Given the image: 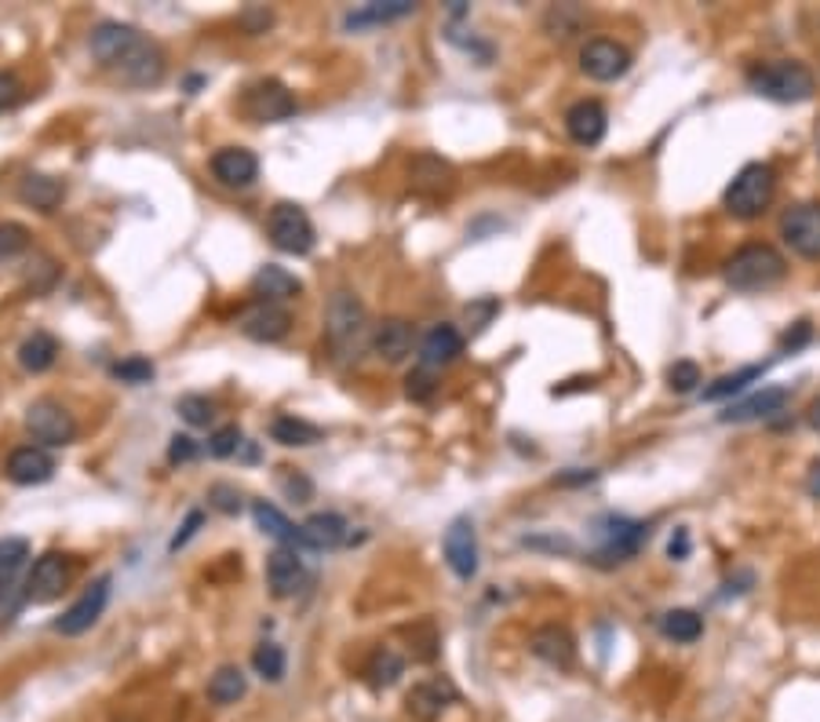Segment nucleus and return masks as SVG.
<instances>
[{
  "label": "nucleus",
  "mask_w": 820,
  "mask_h": 722,
  "mask_svg": "<svg viewBox=\"0 0 820 722\" xmlns=\"http://www.w3.org/2000/svg\"><path fill=\"white\" fill-rule=\"evenodd\" d=\"M212 175L223 186H252L259 175V158L245 147H223L212 158Z\"/></svg>",
  "instance_id": "21"
},
{
  "label": "nucleus",
  "mask_w": 820,
  "mask_h": 722,
  "mask_svg": "<svg viewBox=\"0 0 820 722\" xmlns=\"http://www.w3.org/2000/svg\"><path fill=\"white\" fill-rule=\"evenodd\" d=\"M755 96L774 99V103H806L817 91L813 74L795 58H777V63H763L747 74Z\"/></svg>",
  "instance_id": "4"
},
{
  "label": "nucleus",
  "mask_w": 820,
  "mask_h": 722,
  "mask_svg": "<svg viewBox=\"0 0 820 722\" xmlns=\"http://www.w3.org/2000/svg\"><path fill=\"white\" fill-rule=\"evenodd\" d=\"M201 456V445L190 434H172L169 442V464H190V460Z\"/></svg>",
  "instance_id": "49"
},
{
  "label": "nucleus",
  "mask_w": 820,
  "mask_h": 722,
  "mask_svg": "<svg viewBox=\"0 0 820 722\" xmlns=\"http://www.w3.org/2000/svg\"><path fill=\"white\" fill-rule=\"evenodd\" d=\"M267 584H270V595L273 599H292L300 595L303 584H306V565H303V554L292 551V548H278L267 559Z\"/></svg>",
  "instance_id": "17"
},
{
  "label": "nucleus",
  "mask_w": 820,
  "mask_h": 722,
  "mask_svg": "<svg viewBox=\"0 0 820 722\" xmlns=\"http://www.w3.org/2000/svg\"><path fill=\"white\" fill-rule=\"evenodd\" d=\"M88 49L102 69H114L132 88H153L164 80V52L150 37H142L136 26L99 22L88 37Z\"/></svg>",
  "instance_id": "1"
},
{
  "label": "nucleus",
  "mask_w": 820,
  "mask_h": 722,
  "mask_svg": "<svg viewBox=\"0 0 820 722\" xmlns=\"http://www.w3.org/2000/svg\"><path fill=\"white\" fill-rule=\"evenodd\" d=\"M496 314H500V300H496V295H482V300L467 303V311H463V317H467V325H471V333H482V328L489 325Z\"/></svg>",
  "instance_id": "43"
},
{
  "label": "nucleus",
  "mask_w": 820,
  "mask_h": 722,
  "mask_svg": "<svg viewBox=\"0 0 820 722\" xmlns=\"http://www.w3.org/2000/svg\"><path fill=\"white\" fill-rule=\"evenodd\" d=\"M30 248V230L22 223H0V259H11Z\"/></svg>",
  "instance_id": "42"
},
{
  "label": "nucleus",
  "mask_w": 820,
  "mask_h": 722,
  "mask_svg": "<svg viewBox=\"0 0 820 722\" xmlns=\"http://www.w3.org/2000/svg\"><path fill=\"white\" fill-rule=\"evenodd\" d=\"M248 682H245V671L234 668V665H223L216 675L208 679V701L212 704H237L245 697Z\"/></svg>",
  "instance_id": "33"
},
{
  "label": "nucleus",
  "mask_w": 820,
  "mask_h": 722,
  "mask_svg": "<svg viewBox=\"0 0 820 722\" xmlns=\"http://www.w3.org/2000/svg\"><path fill=\"white\" fill-rule=\"evenodd\" d=\"M543 26H547V33H551V37L569 41L580 26H584V8H576V4H554L551 11H547Z\"/></svg>",
  "instance_id": "38"
},
{
  "label": "nucleus",
  "mask_w": 820,
  "mask_h": 722,
  "mask_svg": "<svg viewBox=\"0 0 820 722\" xmlns=\"http://www.w3.org/2000/svg\"><path fill=\"white\" fill-rule=\"evenodd\" d=\"M646 537H649L646 522H635V518H627V515H602L598 522H594V562L613 565V562L635 559Z\"/></svg>",
  "instance_id": "6"
},
{
  "label": "nucleus",
  "mask_w": 820,
  "mask_h": 722,
  "mask_svg": "<svg viewBox=\"0 0 820 722\" xmlns=\"http://www.w3.org/2000/svg\"><path fill=\"white\" fill-rule=\"evenodd\" d=\"M810 336H813L810 322H799V325H795V333H788V336H784V343H780V347H784V351H799L802 343L810 340Z\"/></svg>",
  "instance_id": "55"
},
{
  "label": "nucleus",
  "mask_w": 820,
  "mask_h": 722,
  "mask_svg": "<svg viewBox=\"0 0 820 722\" xmlns=\"http://www.w3.org/2000/svg\"><path fill=\"white\" fill-rule=\"evenodd\" d=\"M300 529H303V540L311 551H332L347 540V518L336 515V511H317V515L306 518Z\"/></svg>",
  "instance_id": "27"
},
{
  "label": "nucleus",
  "mask_w": 820,
  "mask_h": 722,
  "mask_svg": "<svg viewBox=\"0 0 820 722\" xmlns=\"http://www.w3.org/2000/svg\"><path fill=\"white\" fill-rule=\"evenodd\" d=\"M401 671H406V660H401L395 649H387V646L376 649L373 660H368V668H365L368 686H373V690H387V686H395L401 679Z\"/></svg>",
  "instance_id": "35"
},
{
  "label": "nucleus",
  "mask_w": 820,
  "mask_h": 722,
  "mask_svg": "<svg viewBox=\"0 0 820 722\" xmlns=\"http://www.w3.org/2000/svg\"><path fill=\"white\" fill-rule=\"evenodd\" d=\"M442 551H445L449 570H453L460 580L478 576V529H474V522L467 515H460V518L449 522Z\"/></svg>",
  "instance_id": "11"
},
{
  "label": "nucleus",
  "mask_w": 820,
  "mask_h": 722,
  "mask_svg": "<svg viewBox=\"0 0 820 722\" xmlns=\"http://www.w3.org/2000/svg\"><path fill=\"white\" fill-rule=\"evenodd\" d=\"M453 701H456V690H453V686H449L445 679L416 682L412 690H409V697H406L409 712H412L416 719H438Z\"/></svg>",
  "instance_id": "25"
},
{
  "label": "nucleus",
  "mask_w": 820,
  "mask_h": 722,
  "mask_svg": "<svg viewBox=\"0 0 820 722\" xmlns=\"http://www.w3.org/2000/svg\"><path fill=\"white\" fill-rule=\"evenodd\" d=\"M463 354V336L456 325H434L420 340V369H445Z\"/></svg>",
  "instance_id": "22"
},
{
  "label": "nucleus",
  "mask_w": 820,
  "mask_h": 722,
  "mask_svg": "<svg viewBox=\"0 0 820 722\" xmlns=\"http://www.w3.org/2000/svg\"><path fill=\"white\" fill-rule=\"evenodd\" d=\"M110 373H114L121 384L139 387V384H150V380H153V373H158V369H153V362H150V358H139V354H132V358L117 362Z\"/></svg>",
  "instance_id": "41"
},
{
  "label": "nucleus",
  "mask_w": 820,
  "mask_h": 722,
  "mask_svg": "<svg viewBox=\"0 0 820 722\" xmlns=\"http://www.w3.org/2000/svg\"><path fill=\"white\" fill-rule=\"evenodd\" d=\"M806 493L817 496V500H820V460L810 467V475H806Z\"/></svg>",
  "instance_id": "57"
},
{
  "label": "nucleus",
  "mask_w": 820,
  "mask_h": 722,
  "mask_svg": "<svg viewBox=\"0 0 820 722\" xmlns=\"http://www.w3.org/2000/svg\"><path fill=\"white\" fill-rule=\"evenodd\" d=\"M66 584H69V565H66V559L63 554H55V551H47V554H41L37 562H33V570H30V576H26V602H55L58 595L66 591Z\"/></svg>",
  "instance_id": "14"
},
{
  "label": "nucleus",
  "mask_w": 820,
  "mask_h": 722,
  "mask_svg": "<svg viewBox=\"0 0 820 722\" xmlns=\"http://www.w3.org/2000/svg\"><path fill=\"white\" fill-rule=\"evenodd\" d=\"M55 358H58V343H55V336L33 333V336L22 340V347H19V365H22L26 373H47V369L55 365Z\"/></svg>",
  "instance_id": "31"
},
{
  "label": "nucleus",
  "mask_w": 820,
  "mask_h": 722,
  "mask_svg": "<svg viewBox=\"0 0 820 722\" xmlns=\"http://www.w3.org/2000/svg\"><path fill=\"white\" fill-rule=\"evenodd\" d=\"M700 384V365L697 362H675L668 369V387L675 395H689V390H697Z\"/></svg>",
  "instance_id": "44"
},
{
  "label": "nucleus",
  "mask_w": 820,
  "mask_h": 722,
  "mask_svg": "<svg viewBox=\"0 0 820 722\" xmlns=\"http://www.w3.org/2000/svg\"><path fill=\"white\" fill-rule=\"evenodd\" d=\"M521 543H526V548H547V551H573V540L569 537H526Z\"/></svg>",
  "instance_id": "54"
},
{
  "label": "nucleus",
  "mask_w": 820,
  "mask_h": 722,
  "mask_svg": "<svg viewBox=\"0 0 820 722\" xmlns=\"http://www.w3.org/2000/svg\"><path fill=\"white\" fill-rule=\"evenodd\" d=\"M784 274H788V259L766 241L741 245L726 259V267H722V278H726V285L736 292H766L780 285Z\"/></svg>",
  "instance_id": "2"
},
{
  "label": "nucleus",
  "mask_w": 820,
  "mask_h": 722,
  "mask_svg": "<svg viewBox=\"0 0 820 722\" xmlns=\"http://www.w3.org/2000/svg\"><path fill=\"white\" fill-rule=\"evenodd\" d=\"M241 431L234 428V423H227V428H219L216 434L208 438V456H216V460H227V456H234L237 449H241Z\"/></svg>",
  "instance_id": "45"
},
{
  "label": "nucleus",
  "mask_w": 820,
  "mask_h": 722,
  "mask_svg": "<svg viewBox=\"0 0 820 722\" xmlns=\"http://www.w3.org/2000/svg\"><path fill=\"white\" fill-rule=\"evenodd\" d=\"M791 401V390L788 387H763L758 395L736 401L726 412H722V423H747V420H766L780 412L784 406Z\"/></svg>",
  "instance_id": "23"
},
{
  "label": "nucleus",
  "mask_w": 820,
  "mask_h": 722,
  "mask_svg": "<svg viewBox=\"0 0 820 722\" xmlns=\"http://www.w3.org/2000/svg\"><path fill=\"white\" fill-rule=\"evenodd\" d=\"M780 238L802 259H820V201H802L780 216Z\"/></svg>",
  "instance_id": "8"
},
{
  "label": "nucleus",
  "mask_w": 820,
  "mask_h": 722,
  "mask_svg": "<svg viewBox=\"0 0 820 722\" xmlns=\"http://www.w3.org/2000/svg\"><path fill=\"white\" fill-rule=\"evenodd\" d=\"M267 238L273 248H281V252L306 256L314 248V223L300 205L281 201V205H273L270 216H267Z\"/></svg>",
  "instance_id": "7"
},
{
  "label": "nucleus",
  "mask_w": 820,
  "mask_h": 722,
  "mask_svg": "<svg viewBox=\"0 0 820 722\" xmlns=\"http://www.w3.org/2000/svg\"><path fill=\"white\" fill-rule=\"evenodd\" d=\"M412 343H416V328L406 317H387V322H379L373 328V351H376V358H384L387 365L406 362L412 354Z\"/></svg>",
  "instance_id": "20"
},
{
  "label": "nucleus",
  "mask_w": 820,
  "mask_h": 722,
  "mask_svg": "<svg viewBox=\"0 0 820 722\" xmlns=\"http://www.w3.org/2000/svg\"><path fill=\"white\" fill-rule=\"evenodd\" d=\"M19 103H22V80L15 74H8V69H0V114Z\"/></svg>",
  "instance_id": "50"
},
{
  "label": "nucleus",
  "mask_w": 820,
  "mask_h": 722,
  "mask_svg": "<svg viewBox=\"0 0 820 722\" xmlns=\"http://www.w3.org/2000/svg\"><path fill=\"white\" fill-rule=\"evenodd\" d=\"M208 500H212V507H216V511H223V515H237V511H241V493H237L234 489V485H212V489H208Z\"/></svg>",
  "instance_id": "47"
},
{
  "label": "nucleus",
  "mask_w": 820,
  "mask_h": 722,
  "mask_svg": "<svg viewBox=\"0 0 820 722\" xmlns=\"http://www.w3.org/2000/svg\"><path fill=\"white\" fill-rule=\"evenodd\" d=\"M580 69H584L591 80L609 85V80H621L627 69H632V52H627L621 41L594 37L580 49Z\"/></svg>",
  "instance_id": "10"
},
{
  "label": "nucleus",
  "mask_w": 820,
  "mask_h": 722,
  "mask_svg": "<svg viewBox=\"0 0 820 722\" xmlns=\"http://www.w3.org/2000/svg\"><path fill=\"white\" fill-rule=\"evenodd\" d=\"M252 668H256V675L259 679H267V682H281L284 679V668H289V660H284V649L278 646V643H263L252 654Z\"/></svg>",
  "instance_id": "39"
},
{
  "label": "nucleus",
  "mask_w": 820,
  "mask_h": 722,
  "mask_svg": "<svg viewBox=\"0 0 820 722\" xmlns=\"http://www.w3.org/2000/svg\"><path fill=\"white\" fill-rule=\"evenodd\" d=\"M30 559V540L22 537H4L0 540V584H15L19 570Z\"/></svg>",
  "instance_id": "37"
},
{
  "label": "nucleus",
  "mask_w": 820,
  "mask_h": 722,
  "mask_svg": "<svg viewBox=\"0 0 820 722\" xmlns=\"http://www.w3.org/2000/svg\"><path fill=\"white\" fill-rule=\"evenodd\" d=\"M810 428L820 434V398L813 401V406H810Z\"/></svg>",
  "instance_id": "58"
},
{
  "label": "nucleus",
  "mask_w": 820,
  "mask_h": 722,
  "mask_svg": "<svg viewBox=\"0 0 820 722\" xmlns=\"http://www.w3.org/2000/svg\"><path fill=\"white\" fill-rule=\"evenodd\" d=\"M66 186L55 180V175H41V172H30L26 180L19 183V197L26 201V205L41 208V212H52L58 201H63Z\"/></svg>",
  "instance_id": "30"
},
{
  "label": "nucleus",
  "mask_w": 820,
  "mask_h": 722,
  "mask_svg": "<svg viewBox=\"0 0 820 722\" xmlns=\"http://www.w3.org/2000/svg\"><path fill=\"white\" fill-rule=\"evenodd\" d=\"M598 478V471H573V475H558V485H587Z\"/></svg>",
  "instance_id": "56"
},
{
  "label": "nucleus",
  "mask_w": 820,
  "mask_h": 722,
  "mask_svg": "<svg viewBox=\"0 0 820 722\" xmlns=\"http://www.w3.org/2000/svg\"><path fill=\"white\" fill-rule=\"evenodd\" d=\"M270 438L281 445H314L321 431L314 428V423H306L300 417H278L270 423Z\"/></svg>",
  "instance_id": "36"
},
{
  "label": "nucleus",
  "mask_w": 820,
  "mask_h": 722,
  "mask_svg": "<svg viewBox=\"0 0 820 722\" xmlns=\"http://www.w3.org/2000/svg\"><path fill=\"white\" fill-rule=\"evenodd\" d=\"M325 336L332 343V351H336L343 362L358 358V354L365 351V343H373L365 303L354 292H347V289L332 292L328 314H325Z\"/></svg>",
  "instance_id": "3"
},
{
  "label": "nucleus",
  "mask_w": 820,
  "mask_h": 722,
  "mask_svg": "<svg viewBox=\"0 0 820 722\" xmlns=\"http://www.w3.org/2000/svg\"><path fill=\"white\" fill-rule=\"evenodd\" d=\"M252 515H256V526L263 529L267 537L281 540L284 548H292V551H311V548H306V540H303V529H300V526H292L289 518H284L273 504L256 500V504H252Z\"/></svg>",
  "instance_id": "28"
},
{
  "label": "nucleus",
  "mask_w": 820,
  "mask_h": 722,
  "mask_svg": "<svg viewBox=\"0 0 820 722\" xmlns=\"http://www.w3.org/2000/svg\"><path fill=\"white\" fill-rule=\"evenodd\" d=\"M106 602H110V576H99L95 584H88L85 591H80V599L63 613V617L55 621V632H58V635H66V638L85 635L88 627L102 617Z\"/></svg>",
  "instance_id": "12"
},
{
  "label": "nucleus",
  "mask_w": 820,
  "mask_h": 722,
  "mask_svg": "<svg viewBox=\"0 0 820 722\" xmlns=\"http://www.w3.org/2000/svg\"><path fill=\"white\" fill-rule=\"evenodd\" d=\"M270 22H273V15H270V11H267V8H256V11H245V15H241V26H245L248 33H263V30L270 26Z\"/></svg>",
  "instance_id": "53"
},
{
  "label": "nucleus",
  "mask_w": 820,
  "mask_h": 722,
  "mask_svg": "<svg viewBox=\"0 0 820 722\" xmlns=\"http://www.w3.org/2000/svg\"><path fill=\"white\" fill-rule=\"evenodd\" d=\"M245 114L259 125H273V121H289L295 114V99L292 91L278 85V80H263V85L248 88L245 96Z\"/></svg>",
  "instance_id": "15"
},
{
  "label": "nucleus",
  "mask_w": 820,
  "mask_h": 722,
  "mask_svg": "<svg viewBox=\"0 0 820 722\" xmlns=\"http://www.w3.org/2000/svg\"><path fill=\"white\" fill-rule=\"evenodd\" d=\"M180 417L190 423V428H208L212 420H216V401H208L205 395H186L180 398Z\"/></svg>",
  "instance_id": "40"
},
{
  "label": "nucleus",
  "mask_w": 820,
  "mask_h": 722,
  "mask_svg": "<svg viewBox=\"0 0 820 722\" xmlns=\"http://www.w3.org/2000/svg\"><path fill=\"white\" fill-rule=\"evenodd\" d=\"M4 475L15 485H44L55 475V460L47 456L44 445H22L8 456Z\"/></svg>",
  "instance_id": "19"
},
{
  "label": "nucleus",
  "mask_w": 820,
  "mask_h": 722,
  "mask_svg": "<svg viewBox=\"0 0 820 722\" xmlns=\"http://www.w3.org/2000/svg\"><path fill=\"white\" fill-rule=\"evenodd\" d=\"M252 292L259 295L263 303H284V300H295V295L303 292V281L292 274V270H284L278 263H267L256 270L252 278Z\"/></svg>",
  "instance_id": "26"
},
{
  "label": "nucleus",
  "mask_w": 820,
  "mask_h": 722,
  "mask_svg": "<svg viewBox=\"0 0 820 722\" xmlns=\"http://www.w3.org/2000/svg\"><path fill=\"white\" fill-rule=\"evenodd\" d=\"M409 172H412V186L423 194H442L453 186V169L442 158H434V153H420Z\"/></svg>",
  "instance_id": "29"
},
{
  "label": "nucleus",
  "mask_w": 820,
  "mask_h": 722,
  "mask_svg": "<svg viewBox=\"0 0 820 722\" xmlns=\"http://www.w3.org/2000/svg\"><path fill=\"white\" fill-rule=\"evenodd\" d=\"M409 15H416L412 0H373V4H362L358 11H347L343 30H373V26H387V22H398Z\"/></svg>",
  "instance_id": "24"
},
{
  "label": "nucleus",
  "mask_w": 820,
  "mask_h": 722,
  "mask_svg": "<svg viewBox=\"0 0 820 722\" xmlns=\"http://www.w3.org/2000/svg\"><path fill=\"white\" fill-rule=\"evenodd\" d=\"M605 128H609V114L598 99H580L576 106H569L565 132L576 147H598L605 139Z\"/></svg>",
  "instance_id": "18"
},
{
  "label": "nucleus",
  "mask_w": 820,
  "mask_h": 722,
  "mask_svg": "<svg viewBox=\"0 0 820 722\" xmlns=\"http://www.w3.org/2000/svg\"><path fill=\"white\" fill-rule=\"evenodd\" d=\"M26 431L41 445H69L77 438V420L63 401L41 398L26 409Z\"/></svg>",
  "instance_id": "9"
},
{
  "label": "nucleus",
  "mask_w": 820,
  "mask_h": 722,
  "mask_svg": "<svg viewBox=\"0 0 820 722\" xmlns=\"http://www.w3.org/2000/svg\"><path fill=\"white\" fill-rule=\"evenodd\" d=\"M237 328H241V333L248 340H256V343H278V340L289 336L292 317H289V311H284L281 303L256 300L252 306H245L241 317H237Z\"/></svg>",
  "instance_id": "13"
},
{
  "label": "nucleus",
  "mask_w": 820,
  "mask_h": 722,
  "mask_svg": "<svg viewBox=\"0 0 820 722\" xmlns=\"http://www.w3.org/2000/svg\"><path fill=\"white\" fill-rule=\"evenodd\" d=\"M22 606H26V591H19L15 584H0V627L15 621Z\"/></svg>",
  "instance_id": "46"
},
{
  "label": "nucleus",
  "mask_w": 820,
  "mask_h": 722,
  "mask_svg": "<svg viewBox=\"0 0 820 722\" xmlns=\"http://www.w3.org/2000/svg\"><path fill=\"white\" fill-rule=\"evenodd\" d=\"M434 390H438V384H434V373H431V369H416V373H409V380H406V395H409L412 401H427V398H434Z\"/></svg>",
  "instance_id": "48"
},
{
  "label": "nucleus",
  "mask_w": 820,
  "mask_h": 722,
  "mask_svg": "<svg viewBox=\"0 0 820 722\" xmlns=\"http://www.w3.org/2000/svg\"><path fill=\"white\" fill-rule=\"evenodd\" d=\"M201 522H205V515H201V511H190V515H186V522L180 526V532H175V537H172V551H180L183 543H186V540L197 532V526H201Z\"/></svg>",
  "instance_id": "52"
},
{
  "label": "nucleus",
  "mask_w": 820,
  "mask_h": 722,
  "mask_svg": "<svg viewBox=\"0 0 820 722\" xmlns=\"http://www.w3.org/2000/svg\"><path fill=\"white\" fill-rule=\"evenodd\" d=\"M660 632H663V638H671V643L689 646L704 635V617H700L697 610H668L660 617Z\"/></svg>",
  "instance_id": "32"
},
{
  "label": "nucleus",
  "mask_w": 820,
  "mask_h": 722,
  "mask_svg": "<svg viewBox=\"0 0 820 722\" xmlns=\"http://www.w3.org/2000/svg\"><path fill=\"white\" fill-rule=\"evenodd\" d=\"M774 191H777V172L763 161H752L733 175L722 205H726L733 219H758L769 208V201H774Z\"/></svg>",
  "instance_id": "5"
},
{
  "label": "nucleus",
  "mask_w": 820,
  "mask_h": 722,
  "mask_svg": "<svg viewBox=\"0 0 820 722\" xmlns=\"http://www.w3.org/2000/svg\"><path fill=\"white\" fill-rule=\"evenodd\" d=\"M689 551H693V540H689V529L679 526V529L671 532V540H668V559L686 562V559H689Z\"/></svg>",
  "instance_id": "51"
},
{
  "label": "nucleus",
  "mask_w": 820,
  "mask_h": 722,
  "mask_svg": "<svg viewBox=\"0 0 820 722\" xmlns=\"http://www.w3.org/2000/svg\"><path fill=\"white\" fill-rule=\"evenodd\" d=\"M529 649H532V657H540L547 668L569 671L576 665V638L569 635V627H562V624L537 627L529 638Z\"/></svg>",
  "instance_id": "16"
},
{
  "label": "nucleus",
  "mask_w": 820,
  "mask_h": 722,
  "mask_svg": "<svg viewBox=\"0 0 820 722\" xmlns=\"http://www.w3.org/2000/svg\"><path fill=\"white\" fill-rule=\"evenodd\" d=\"M766 369H769V365H744V369H736V373H726V376H719L715 384H711V387H704V401H722V398H733V395H741V390H744L747 384L763 380V376H766Z\"/></svg>",
  "instance_id": "34"
}]
</instances>
